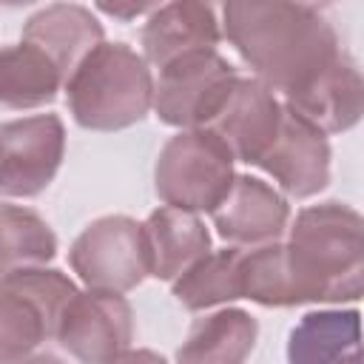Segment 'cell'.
I'll list each match as a JSON object with an SVG mask.
<instances>
[{
	"instance_id": "obj_4",
	"label": "cell",
	"mask_w": 364,
	"mask_h": 364,
	"mask_svg": "<svg viewBox=\"0 0 364 364\" xmlns=\"http://www.w3.org/2000/svg\"><path fill=\"white\" fill-rule=\"evenodd\" d=\"M77 284L54 267L17 270L0 279V364H17L48 338L77 296Z\"/></svg>"
},
{
	"instance_id": "obj_6",
	"label": "cell",
	"mask_w": 364,
	"mask_h": 364,
	"mask_svg": "<svg viewBox=\"0 0 364 364\" xmlns=\"http://www.w3.org/2000/svg\"><path fill=\"white\" fill-rule=\"evenodd\" d=\"M239 71L219 51H196L159 68L154 80V111L165 125L208 128L228 102Z\"/></svg>"
},
{
	"instance_id": "obj_24",
	"label": "cell",
	"mask_w": 364,
	"mask_h": 364,
	"mask_svg": "<svg viewBox=\"0 0 364 364\" xmlns=\"http://www.w3.org/2000/svg\"><path fill=\"white\" fill-rule=\"evenodd\" d=\"M114 364H168V361L154 350H128Z\"/></svg>"
},
{
	"instance_id": "obj_7",
	"label": "cell",
	"mask_w": 364,
	"mask_h": 364,
	"mask_svg": "<svg viewBox=\"0 0 364 364\" xmlns=\"http://www.w3.org/2000/svg\"><path fill=\"white\" fill-rule=\"evenodd\" d=\"M68 264L88 290L119 296L134 290L151 276L142 222L122 213L94 219L71 242Z\"/></svg>"
},
{
	"instance_id": "obj_2",
	"label": "cell",
	"mask_w": 364,
	"mask_h": 364,
	"mask_svg": "<svg viewBox=\"0 0 364 364\" xmlns=\"http://www.w3.org/2000/svg\"><path fill=\"white\" fill-rule=\"evenodd\" d=\"M361 213L336 199L301 208L296 213L284 242L296 304H341L361 299Z\"/></svg>"
},
{
	"instance_id": "obj_10",
	"label": "cell",
	"mask_w": 364,
	"mask_h": 364,
	"mask_svg": "<svg viewBox=\"0 0 364 364\" xmlns=\"http://www.w3.org/2000/svg\"><path fill=\"white\" fill-rule=\"evenodd\" d=\"M293 199H310L330 185V142L290 108L282 111V125L264 156L256 162Z\"/></svg>"
},
{
	"instance_id": "obj_14",
	"label": "cell",
	"mask_w": 364,
	"mask_h": 364,
	"mask_svg": "<svg viewBox=\"0 0 364 364\" xmlns=\"http://www.w3.org/2000/svg\"><path fill=\"white\" fill-rule=\"evenodd\" d=\"M282 105L318 128L324 136L350 131L364 111V82L358 63L347 51H341L333 65L313 77L301 91L284 97Z\"/></svg>"
},
{
	"instance_id": "obj_8",
	"label": "cell",
	"mask_w": 364,
	"mask_h": 364,
	"mask_svg": "<svg viewBox=\"0 0 364 364\" xmlns=\"http://www.w3.org/2000/svg\"><path fill=\"white\" fill-rule=\"evenodd\" d=\"M65 154V125L57 114L0 122V196H40L57 176Z\"/></svg>"
},
{
	"instance_id": "obj_13",
	"label": "cell",
	"mask_w": 364,
	"mask_h": 364,
	"mask_svg": "<svg viewBox=\"0 0 364 364\" xmlns=\"http://www.w3.org/2000/svg\"><path fill=\"white\" fill-rule=\"evenodd\" d=\"M222 43V23L216 9L196 0H176L156 6L142 26V57L154 68L196 54L216 51Z\"/></svg>"
},
{
	"instance_id": "obj_19",
	"label": "cell",
	"mask_w": 364,
	"mask_h": 364,
	"mask_svg": "<svg viewBox=\"0 0 364 364\" xmlns=\"http://www.w3.org/2000/svg\"><path fill=\"white\" fill-rule=\"evenodd\" d=\"M65 88L60 68L34 46L14 43L0 48V105L6 108H40L57 100Z\"/></svg>"
},
{
	"instance_id": "obj_18",
	"label": "cell",
	"mask_w": 364,
	"mask_h": 364,
	"mask_svg": "<svg viewBox=\"0 0 364 364\" xmlns=\"http://www.w3.org/2000/svg\"><path fill=\"white\" fill-rule=\"evenodd\" d=\"M287 364H361L358 310L307 313L290 330Z\"/></svg>"
},
{
	"instance_id": "obj_16",
	"label": "cell",
	"mask_w": 364,
	"mask_h": 364,
	"mask_svg": "<svg viewBox=\"0 0 364 364\" xmlns=\"http://www.w3.org/2000/svg\"><path fill=\"white\" fill-rule=\"evenodd\" d=\"M148 273L159 282H176L188 267L210 253V233L205 222L179 208H156L142 222Z\"/></svg>"
},
{
	"instance_id": "obj_15",
	"label": "cell",
	"mask_w": 364,
	"mask_h": 364,
	"mask_svg": "<svg viewBox=\"0 0 364 364\" xmlns=\"http://www.w3.org/2000/svg\"><path fill=\"white\" fill-rule=\"evenodd\" d=\"M23 43L40 48L68 82L77 65L105 43V31L91 9L77 3H51L26 20Z\"/></svg>"
},
{
	"instance_id": "obj_23",
	"label": "cell",
	"mask_w": 364,
	"mask_h": 364,
	"mask_svg": "<svg viewBox=\"0 0 364 364\" xmlns=\"http://www.w3.org/2000/svg\"><path fill=\"white\" fill-rule=\"evenodd\" d=\"M102 14H111V17H119V20H131V17H139V14H151L156 6H111V3H100L97 6Z\"/></svg>"
},
{
	"instance_id": "obj_11",
	"label": "cell",
	"mask_w": 364,
	"mask_h": 364,
	"mask_svg": "<svg viewBox=\"0 0 364 364\" xmlns=\"http://www.w3.org/2000/svg\"><path fill=\"white\" fill-rule=\"evenodd\" d=\"M282 111V100L264 82L256 77H239L208 131L219 136L233 162L256 165L279 134Z\"/></svg>"
},
{
	"instance_id": "obj_25",
	"label": "cell",
	"mask_w": 364,
	"mask_h": 364,
	"mask_svg": "<svg viewBox=\"0 0 364 364\" xmlns=\"http://www.w3.org/2000/svg\"><path fill=\"white\" fill-rule=\"evenodd\" d=\"M17 364H68V361H63L57 353L43 350V353H31V355H26V358H23V361H17Z\"/></svg>"
},
{
	"instance_id": "obj_17",
	"label": "cell",
	"mask_w": 364,
	"mask_h": 364,
	"mask_svg": "<svg viewBox=\"0 0 364 364\" xmlns=\"http://www.w3.org/2000/svg\"><path fill=\"white\" fill-rule=\"evenodd\" d=\"M259 321L242 307L196 318L176 350V364H245L256 347Z\"/></svg>"
},
{
	"instance_id": "obj_12",
	"label": "cell",
	"mask_w": 364,
	"mask_h": 364,
	"mask_svg": "<svg viewBox=\"0 0 364 364\" xmlns=\"http://www.w3.org/2000/svg\"><path fill=\"white\" fill-rule=\"evenodd\" d=\"M216 233L230 247H262L282 242L290 228L287 199L259 176L236 173L228 196L210 213Z\"/></svg>"
},
{
	"instance_id": "obj_9",
	"label": "cell",
	"mask_w": 364,
	"mask_h": 364,
	"mask_svg": "<svg viewBox=\"0 0 364 364\" xmlns=\"http://www.w3.org/2000/svg\"><path fill=\"white\" fill-rule=\"evenodd\" d=\"M60 347L80 364H114L134 341V310L125 296L80 290L57 327Z\"/></svg>"
},
{
	"instance_id": "obj_3",
	"label": "cell",
	"mask_w": 364,
	"mask_h": 364,
	"mask_svg": "<svg viewBox=\"0 0 364 364\" xmlns=\"http://www.w3.org/2000/svg\"><path fill=\"white\" fill-rule=\"evenodd\" d=\"M68 108L88 131H122L154 105V74L128 43H100L65 82Z\"/></svg>"
},
{
	"instance_id": "obj_1",
	"label": "cell",
	"mask_w": 364,
	"mask_h": 364,
	"mask_svg": "<svg viewBox=\"0 0 364 364\" xmlns=\"http://www.w3.org/2000/svg\"><path fill=\"white\" fill-rule=\"evenodd\" d=\"M222 37L273 94L290 97L341 57L336 26L318 6L282 0H230Z\"/></svg>"
},
{
	"instance_id": "obj_5",
	"label": "cell",
	"mask_w": 364,
	"mask_h": 364,
	"mask_svg": "<svg viewBox=\"0 0 364 364\" xmlns=\"http://www.w3.org/2000/svg\"><path fill=\"white\" fill-rule=\"evenodd\" d=\"M233 156L208 128L179 131L165 142L154 168V191L168 208L213 213L233 185Z\"/></svg>"
},
{
	"instance_id": "obj_20",
	"label": "cell",
	"mask_w": 364,
	"mask_h": 364,
	"mask_svg": "<svg viewBox=\"0 0 364 364\" xmlns=\"http://www.w3.org/2000/svg\"><path fill=\"white\" fill-rule=\"evenodd\" d=\"M242 256L245 247L210 250L173 282V296L185 310H210L242 299Z\"/></svg>"
},
{
	"instance_id": "obj_22",
	"label": "cell",
	"mask_w": 364,
	"mask_h": 364,
	"mask_svg": "<svg viewBox=\"0 0 364 364\" xmlns=\"http://www.w3.org/2000/svg\"><path fill=\"white\" fill-rule=\"evenodd\" d=\"M242 299H250L262 307H296L287 259H284V242L245 247Z\"/></svg>"
},
{
	"instance_id": "obj_21",
	"label": "cell",
	"mask_w": 364,
	"mask_h": 364,
	"mask_svg": "<svg viewBox=\"0 0 364 364\" xmlns=\"http://www.w3.org/2000/svg\"><path fill=\"white\" fill-rule=\"evenodd\" d=\"M57 256L51 225L31 208L0 199V279L17 270L46 267Z\"/></svg>"
}]
</instances>
